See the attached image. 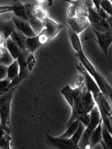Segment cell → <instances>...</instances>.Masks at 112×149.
<instances>
[{"label": "cell", "mask_w": 112, "mask_h": 149, "mask_svg": "<svg viewBox=\"0 0 112 149\" xmlns=\"http://www.w3.org/2000/svg\"><path fill=\"white\" fill-rule=\"evenodd\" d=\"M68 33L72 46L76 51L77 56L80 59V63L95 80L102 94L111 101V87L102 74L98 72V71L96 70L95 66L84 54L79 35L74 32L69 27H68Z\"/></svg>", "instance_id": "cell-1"}, {"label": "cell", "mask_w": 112, "mask_h": 149, "mask_svg": "<svg viewBox=\"0 0 112 149\" xmlns=\"http://www.w3.org/2000/svg\"><path fill=\"white\" fill-rule=\"evenodd\" d=\"M95 106L96 104L93 95L91 93L87 91L86 89L79 99L74 103L73 106L71 107V116L68 122L67 123V127L72 122L76 120H79L80 118L83 115L90 113V112Z\"/></svg>", "instance_id": "cell-2"}, {"label": "cell", "mask_w": 112, "mask_h": 149, "mask_svg": "<svg viewBox=\"0 0 112 149\" xmlns=\"http://www.w3.org/2000/svg\"><path fill=\"white\" fill-rule=\"evenodd\" d=\"M93 97L100 111L103 124L106 126L108 132L111 133V101L102 92Z\"/></svg>", "instance_id": "cell-3"}, {"label": "cell", "mask_w": 112, "mask_h": 149, "mask_svg": "<svg viewBox=\"0 0 112 149\" xmlns=\"http://www.w3.org/2000/svg\"><path fill=\"white\" fill-rule=\"evenodd\" d=\"M90 122L85 128L81 139L78 143V146L80 149H92L89 143V139L96 126L102 120L100 111L96 106L90 112Z\"/></svg>", "instance_id": "cell-4"}, {"label": "cell", "mask_w": 112, "mask_h": 149, "mask_svg": "<svg viewBox=\"0 0 112 149\" xmlns=\"http://www.w3.org/2000/svg\"><path fill=\"white\" fill-rule=\"evenodd\" d=\"M85 3L88 10V19L93 29L102 33L111 31V25L96 12L92 1H86Z\"/></svg>", "instance_id": "cell-5"}, {"label": "cell", "mask_w": 112, "mask_h": 149, "mask_svg": "<svg viewBox=\"0 0 112 149\" xmlns=\"http://www.w3.org/2000/svg\"><path fill=\"white\" fill-rule=\"evenodd\" d=\"M46 140L47 143L55 149H80L78 145L73 143L69 139L55 137L47 134Z\"/></svg>", "instance_id": "cell-6"}, {"label": "cell", "mask_w": 112, "mask_h": 149, "mask_svg": "<svg viewBox=\"0 0 112 149\" xmlns=\"http://www.w3.org/2000/svg\"><path fill=\"white\" fill-rule=\"evenodd\" d=\"M76 68L80 71V72L84 78L85 87L86 91L91 93L93 96L100 94L102 92H101L98 85L96 84V81L93 79V77L85 70L83 66L81 63H79L76 65Z\"/></svg>", "instance_id": "cell-7"}, {"label": "cell", "mask_w": 112, "mask_h": 149, "mask_svg": "<svg viewBox=\"0 0 112 149\" xmlns=\"http://www.w3.org/2000/svg\"><path fill=\"white\" fill-rule=\"evenodd\" d=\"M85 90V87L83 88H72L69 85H66L62 89L61 92L66 100V101L69 104V105L71 107H72L74 105V103L79 99Z\"/></svg>", "instance_id": "cell-8"}, {"label": "cell", "mask_w": 112, "mask_h": 149, "mask_svg": "<svg viewBox=\"0 0 112 149\" xmlns=\"http://www.w3.org/2000/svg\"><path fill=\"white\" fill-rule=\"evenodd\" d=\"M12 99L0 107V124L6 134L10 135V111Z\"/></svg>", "instance_id": "cell-9"}, {"label": "cell", "mask_w": 112, "mask_h": 149, "mask_svg": "<svg viewBox=\"0 0 112 149\" xmlns=\"http://www.w3.org/2000/svg\"><path fill=\"white\" fill-rule=\"evenodd\" d=\"M68 22V27L77 35H79L90 25L88 17H76L73 18H69Z\"/></svg>", "instance_id": "cell-10"}, {"label": "cell", "mask_w": 112, "mask_h": 149, "mask_svg": "<svg viewBox=\"0 0 112 149\" xmlns=\"http://www.w3.org/2000/svg\"><path fill=\"white\" fill-rule=\"evenodd\" d=\"M12 20L15 27L16 30L22 33L27 38L33 37L37 36L35 33L33 32L30 25L29 24L28 22L21 20L20 18H18L14 15L12 17Z\"/></svg>", "instance_id": "cell-11"}, {"label": "cell", "mask_w": 112, "mask_h": 149, "mask_svg": "<svg viewBox=\"0 0 112 149\" xmlns=\"http://www.w3.org/2000/svg\"><path fill=\"white\" fill-rule=\"evenodd\" d=\"M93 30L97 37V41H98L100 47L102 49L104 54L106 56L108 49L112 42L111 31L102 33L96 31L94 29H93Z\"/></svg>", "instance_id": "cell-12"}, {"label": "cell", "mask_w": 112, "mask_h": 149, "mask_svg": "<svg viewBox=\"0 0 112 149\" xmlns=\"http://www.w3.org/2000/svg\"><path fill=\"white\" fill-rule=\"evenodd\" d=\"M27 10V15H28V22L30 25L32 30L35 33L36 35H38L44 28V25L43 22L40 21L39 20L35 18L32 12V6L30 4H25L24 5Z\"/></svg>", "instance_id": "cell-13"}, {"label": "cell", "mask_w": 112, "mask_h": 149, "mask_svg": "<svg viewBox=\"0 0 112 149\" xmlns=\"http://www.w3.org/2000/svg\"><path fill=\"white\" fill-rule=\"evenodd\" d=\"M44 28L43 30L50 37V39H53L57 36L63 28V25L62 24L57 23L51 18H48L47 20L44 22Z\"/></svg>", "instance_id": "cell-14"}, {"label": "cell", "mask_w": 112, "mask_h": 149, "mask_svg": "<svg viewBox=\"0 0 112 149\" xmlns=\"http://www.w3.org/2000/svg\"><path fill=\"white\" fill-rule=\"evenodd\" d=\"M32 14L35 18L43 23L47 20L49 17V13L46 8L41 5H37L32 8Z\"/></svg>", "instance_id": "cell-15"}, {"label": "cell", "mask_w": 112, "mask_h": 149, "mask_svg": "<svg viewBox=\"0 0 112 149\" xmlns=\"http://www.w3.org/2000/svg\"><path fill=\"white\" fill-rule=\"evenodd\" d=\"M5 47L14 59V60H17L22 51L17 44L15 43L10 37L6 39Z\"/></svg>", "instance_id": "cell-16"}, {"label": "cell", "mask_w": 112, "mask_h": 149, "mask_svg": "<svg viewBox=\"0 0 112 149\" xmlns=\"http://www.w3.org/2000/svg\"><path fill=\"white\" fill-rule=\"evenodd\" d=\"M102 120H101L98 125L93 131L92 135L89 139V143H90L91 148H94L96 145L100 143L102 140Z\"/></svg>", "instance_id": "cell-17"}, {"label": "cell", "mask_w": 112, "mask_h": 149, "mask_svg": "<svg viewBox=\"0 0 112 149\" xmlns=\"http://www.w3.org/2000/svg\"><path fill=\"white\" fill-rule=\"evenodd\" d=\"M13 15L16 17L20 18L21 20L28 22L27 12L25 5L20 2H16L13 5Z\"/></svg>", "instance_id": "cell-18"}, {"label": "cell", "mask_w": 112, "mask_h": 149, "mask_svg": "<svg viewBox=\"0 0 112 149\" xmlns=\"http://www.w3.org/2000/svg\"><path fill=\"white\" fill-rule=\"evenodd\" d=\"M28 52L27 51H21L20 56L17 58V61L18 62V66H19V77L22 80L24 79L25 75V70L27 68V57L28 54Z\"/></svg>", "instance_id": "cell-19"}, {"label": "cell", "mask_w": 112, "mask_h": 149, "mask_svg": "<svg viewBox=\"0 0 112 149\" xmlns=\"http://www.w3.org/2000/svg\"><path fill=\"white\" fill-rule=\"evenodd\" d=\"M10 38L12 39L15 43L17 44L21 51H26L25 40L27 39V37L24 36L22 33H21L20 32H18L17 30L15 29L12 33V34L10 35Z\"/></svg>", "instance_id": "cell-20"}, {"label": "cell", "mask_w": 112, "mask_h": 149, "mask_svg": "<svg viewBox=\"0 0 112 149\" xmlns=\"http://www.w3.org/2000/svg\"><path fill=\"white\" fill-rule=\"evenodd\" d=\"M15 29L12 20L0 22V32L4 35L6 39L9 38L10 35Z\"/></svg>", "instance_id": "cell-21"}, {"label": "cell", "mask_w": 112, "mask_h": 149, "mask_svg": "<svg viewBox=\"0 0 112 149\" xmlns=\"http://www.w3.org/2000/svg\"><path fill=\"white\" fill-rule=\"evenodd\" d=\"M19 66L17 60H15L12 65L8 66L7 70V79L13 81L19 78Z\"/></svg>", "instance_id": "cell-22"}, {"label": "cell", "mask_w": 112, "mask_h": 149, "mask_svg": "<svg viewBox=\"0 0 112 149\" xmlns=\"http://www.w3.org/2000/svg\"><path fill=\"white\" fill-rule=\"evenodd\" d=\"M40 47L37 41V37H29L25 40V49L29 53H34Z\"/></svg>", "instance_id": "cell-23"}, {"label": "cell", "mask_w": 112, "mask_h": 149, "mask_svg": "<svg viewBox=\"0 0 112 149\" xmlns=\"http://www.w3.org/2000/svg\"><path fill=\"white\" fill-rule=\"evenodd\" d=\"M80 123V121L79 120H76L72 122L68 126V130H66V132H64L59 137L63 138V139H70L74 135V133L76 132L78 126H79Z\"/></svg>", "instance_id": "cell-24"}, {"label": "cell", "mask_w": 112, "mask_h": 149, "mask_svg": "<svg viewBox=\"0 0 112 149\" xmlns=\"http://www.w3.org/2000/svg\"><path fill=\"white\" fill-rule=\"evenodd\" d=\"M102 141L104 143L106 146L110 149H112V145H111V133H110L106 126H104L102 123Z\"/></svg>", "instance_id": "cell-25"}, {"label": "cell", "mask_w": 112, "mask_h": 149, "mask_svg": "<svg viewBox=\"0 0 112 149\" xmlns=\"http://www.w3.org/2000/svg\"><path fill=\"white\" fill-rule=\"evenodd\" d=\"M85 128H86L85 126L80 122L79 126H78V128L76 131V132L74 133V135L69 139L73 141V143H74L76 145H78V143H79L81 138L82 135H83V133L84 131Z\"/></svg>", "instance_id": "cell-26"}, {"label": "cell", "mask_w": 112, "mask_h": 149, "mask_svg": "<svg viewBox=\"0 0 112 149\" xmlns=\"http://www.w3.org/2000/svg\"><path fill=\"white\" fill-rule=\"evenodd\" d=\"M15 91L16 87L12 88L6 94L0 97V107L4 105L7 102H8L10 99H12L13 98Z\"/></svg>", "instance_id": "cell-27"}, {"label": "cell", "mask_w": 112, "mask_h": 149, "mask_svg": "<svg viewBox=\"0 0 112 149\" xmlns=\"http://www.w3.org/2000/svg\"><path fill=\"white\" fill-rule=\"evenodd\" d=\"M36 37H37V41H38L40 47L47 45V44L49 42V41L51 40L50 37L48 36V35L46 33V32L44 31V30H42V31L40 33H39L38 35H37Z\"/></svg>", "instance_id": "cell-28"}, {"label": "cell", "mask_w": 112, "mask_h": 149, "mask_svg": "<svg viewBox=\"0 0 112 149\" xmlns=\"http://www.w3.org/2000/svg\"><path fill=\"white\" fill-rule=\"evenodd\" d=\"M11 140L12 138L10 135L6 134L1 139H0V149H12Z\"/></svg>", "instance_id": "cell-29"}, {"label": "cell", "mask_w": 112, "mask_h": 149, "mask_svg": "<svg viewBox=\"0 0 112 149\" xmlns=\"http://www.w3.org/2000/svg\"><path fill=\"white\" fill-rule=\"evenodd\" d=\"M14 61V59L12 58V56H11V54L7 50L5 54L3 56L0 57V65H4L7 67L9 66L10 65H12Z\"/></svg>", "instance_id": "cell-30"}, {"label": "cell", "mask_w": 112, "mask_h": 149, "mask_svg": "<svg viewBox=\"0 0 112 149\" xmlns=\"http://www.w3.org/2000/svg\"><path fill=\"white\" fill-rule=\"evenodd\" d=\"M100 5L104 12H105L109 15L111 16L112 15V6L111 2L108 0H102L100 1Z\"/></svg>", "instance_id": "cell-31"}, {"label": "cell", "mask_w": 112, "mask_h": 149, "mask_svg": "<svg viewBox=\"0 0 112 149\" xmlns=\"http://www.w3.org/2000/svg\"><path fill=\"white\" fill-rule=\"evenodd\" d=\"M27 68L30 72H32L36 64V59L33 53H28L27 57Z\"/></svg>", "instance_id": "cell-32"}, {"label": "cell", "mask_w": 112, "mask_h": 149, "mask_svg": "<svg viewBox=\"0 0 112 149\" xmlns=\"http://www.w3.org/2000/svg\"><path fill=\"white\" fill-rule=\"evenodd\" d=\"M74 82L76 85V88H83L85 87L84 79L81 74H77L74 79Z\"/></svg>", "instance_id": "cell-33"}, {"label": "cell", "mask_w": 112, "mask_h": 149, "mask_svg": "<svg viewBox=\"0 0 112 149\" xmlns=\"http://www.w3.org/2000/svg\"><path fill=\"white\" fill-rule=\"evenodd\" d=\"M76 6L71 3V5L69 7L68 10H67V14H68L69 18H73L76 17Z\"/></svg>", "instance_id": "cell-34"}, {"label": "cell", "mask_w": 112, "mask_h": 149, "mask_svg": "<svg viewBox=\"0 0 112 149\" xmlns=\"http://www.w3.org/2000/svg\"><path fill=\"white\" fill-rule=\"evenodd\" d=\"M79 121L85 126V127H86L89 125V122H90V114H86L83 115V116H82L80 118Z\"/></svg>", "instance_id": "cell-35"}, {"label": "cell", "mask_w": 112, "mask_h": 149, "mask_svg": "<svg viewBox=\"0 0 112 149\" xmlns=\"http://www.w3.org/2000/svg\"><path fill=\"white\" fill-rule=\"evenodd\" d=\"M7 70H8V67L0 65V80L6 79Z\"/></svg>", "instance_id": "cell-36"}, {"label": "cell", "mask_w": 112, "mask_h": 149, "mask_svg": "<svg viewBox=\"0 0 112 149\" xmlns=\"http://www.w3.org/2000/svg\"><path fill=\"white\" fill-rule=\"evenodd\" d=\"M13 6H0V15L8 12H13Z\"/></svg>", "instance_id": "cell-37"}, {"label": "cell", "mask_w": 112, "mask_h": 149, "mask_svg": "<svg viewBox=\"0 0 112 149\" xmlns=\"http://www.w3.org/2000/svg\"><path fill=\"white\" fill-rule=\"evenodd\" d=\"M11 81H12L9 79H7L0 80V89H4V88H9V85L11 83Z\"/></svg>", "instance_id": "cell-38"}, {"label": "cell", "mask_w": 112, "mask_h": 149, "mask_svg": "<svg viewBox=\"0 0 112 149\" xmlns=\"http://www.w3.org/2000/svg\"><path fill=\"white\" fill-rule=\"evenodd\" d=\"M6 40V39L5 38V37L4 36V35H3L2 33L0 32V46H5Z\"/></svg>", "instance_id": "cell-39"}, {"label": "cell", "mask_w": 112, "mask_h": 149, "mask_svg": "<svg viewBox=\"0 0 112 149\" xmlns=\"http://www.w3.org/2000/svg\"><path fill=\"white\" fill-rule=\"evenodd\" d=\"M6 51V49L4 46H0V57L3 56L5 54Z\"/></svg>", "instance_id": "cell-40"}, {"label": "cell", "mask_w": 112, "mask_h": 149, "mask_svg": "<svg viewBox=\"0 0 112 149\" xmlns=\"http://www.w3.org/2000/svg\"><path fill=\"white\" fill-rule=\"evenodd\" d=\"M11 88H4V89H0V97L5 95V94H6Z\"/></svg>", "instance_id": "cell-41"}, {"label": "cell", "mask_w": 112, "mask_h": 149, "mask_svg": "<svg viewBox=\"0 0 112 149\" xmlns=\"http://www.w3.org/2000/svg\"><path fill=\"white\" fill-rule=\"evenodd\" d=\"M6 132L4 131V130L3 129L1 124H0V139H1L2 138L6 135Z\"/></svg>", "instance_id": "cell-42"}, {"label": "cell", "mask_w": 112, "mask_h": 149, "mask_svg": "<svg viewBox=\"0 0 112 149\" xmlns=\"http://www.w3.org/2000/svg\"><path fill=\"white\" fill-rule=\"evenodd\" d=\"M100 143H101V144H102V147H103V149H110L109 148H108L106 145L104 144V143L103 142V141L102 140L100 141Z\"/></svg>", "instance_id": "cell-43"}]
</instances>
